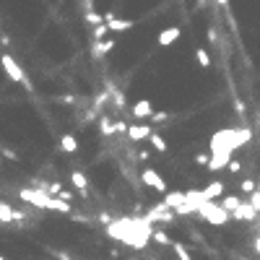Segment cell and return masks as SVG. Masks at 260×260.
<instances>
[{"mask_svg":"<svg viewBox=\"0 0 260 260\" xmlns=\"http://www.w3.org/2000/svg\"><path fill=\"white\" fill-rule=\"evenodd\" d=\"M107 26H110V32H128V29L133 26V21L115 19V16H107Z\"/></svg>","mask_w":260,"mask_h":260,"instance_id":"1","label":"cell"},{"mask_svg":"<svg viewBox=\"0 0 260 260\" xmlns=\"http://www.w3.org/2000/svg\"><path fill=\"white\" fill-rule=\"evenodd\" d=\"M177 37H180V29H175V26L172 29H164V32L159 34V44H172Z\"/></svg>","mask_w":260,"mask_h":260,"instance_id":"2","label":"cell"},{"mask_svg":"<svg viewBox=\"0 0 260 260\" xmlns=\"http://www.w3.org/2000/svg\"><path fill=\"white\" fill-rule=\"evenodd\" d=\"M198 63H201L203 68L211 63V60H208V55H206V50H198Z\"/></svg>","mask_w":260,"mask_h":260,"instance_id":"3","label":"cell"},{"mask_svg":"<svg viewBox=\"0 0 260 260\" xmlns=\"http://www.w3.org/2000/svg\"><path fill=\"white\" fill-rule=\"evenodd\" d=\"M219 3H221V6H226V0H219Z\"/></svg>","mask_w":260,"mask_h":260,"instance_id":"4","label":"cell"}]
</instances>
